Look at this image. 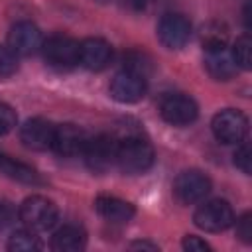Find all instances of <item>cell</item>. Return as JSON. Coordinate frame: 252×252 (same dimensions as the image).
I'll list each match as a JSON object with an SVG mask.
<instances>
[{"label": "cell", "instance_id": "cell-1", "mask_svg": "<svg viewBox=\"0 0 252 252\" xmlns=\"http://www.w3.org/2000/svg\"><path fill=\"white\" fill-rule=\"evenodd\" d=\"M154 163V150L152 146L142 140L138 134H126L116 138V161L114 167H118L124 173L136 175L144 173Z\"/></svg>", "mask_w": 252, "mask_h": 252}, {"label": "cell", "instance_id": "cell-2", "mask_svg": "<svg viewBox=\"0 0 252 252\" xmlns=\"http://www.w3.org/2000/svg\"><path fill=\"white\" fill-rule=\"evenodd\" d=\"M18 217L26 224V228L33 232H43V230H49L57 222L59 211L51 199L43 195H32L20 205Z\"/></svg>", "mask_w": 252, "mask_h": 252}, {"label": "cell", "instance_id": "cell-3", "mask_svg": "<svg viewBox=\"0 0 252 252\" xmlns=\"http://www.w3.org/2000/svg\"><path fill=\"white\" fill-rule=\"evenodd\" d=\"M41 51L45 61L55 67V69H73L75 65H79V41L63 35V33H55L51 37H47L41 43Z\"/></svg>", "mask_w": 252, "mask_h": 252}, {"label": "cell", "instance_id": "cell-4", "mask_svg": "<svg viewBox=\"0 0 252 252\" xmlns=\"http://www.w3.org/2000/svg\"><path fill=\"white\" fill-rule=\"evenodd\" d=\"M195 224L205 232H222L234 222L232 207L224 199H211L199 205L193 215Z\"/></svg>", "mask_w": 252, "mask_h": 252}, {"label": "cell", "instance_id": "cell-5", "mask_svg": "<svg viewBox=\"0 0 252 252\" xmlns=\"http://www.w3.org/2000/svg\"><path fill=\"white\" fill-rule=\"evenodd\" d=\"M211 130H213L215 138L222 144H240L246 138L248 120L242 112L226 108V110H220L213 116Z\"/></svg>", "mask_w": 252, "mask_h": 252}, {"label": "cell", "instance_id": "cell-6", "mask_svg": "<svg viewBox=\"0 0 252 252\" xmlns=\"http://www.w3.org/2000/svg\"><path fill=\"white\" fill-rule=\"evenodd\" d=\"M87 161V165L94 171V173H104L108 169L114 167L116 161V138L114 136H89V142L81 154Z\"/></svg>", "mask_w": 252, "mask_h": 252}, {"label": "cell", "instance_id": "cell-7", "mask_svg": "<svg viewBox=\"0 0 252 252\" xmlns=\"http://www.w3.org/2000/svg\"><path fill=\"white\" fill-rule=\"evenodd\" d=\"M211 191V179L199 169L181 171L173 181V195L183 205L199 203Z\"/></svg>", "mask_w": 252, "mask_h": 252}, {"label": "cell", "instance_id": "cell-8", "mask_svg": "<svg viewBox=\"0 0 252 252\" xmlns=\"http://www.w3.org/2000/svg\"><path fill=\"white\" fill-rule=\"evenodd\" d=\"M159 114L165 122H169L173 126H187V124L195 122V118L199 114V108H197V102L191 96L173 93V94H165L161 98Z\"/></svg>", "mask_w": 252, "mask_h": 252}, {"label": "cell", "instance_id": "cell-9", "mask_svg": "<svg viewBox=\"0 0 252 252\" xmlns=\"http://www.w3.org/2000/svg\"><path fill=\"white\" fill-rule=\"evenodd\" d=\"M146 89H148L146 77L138 75L134 71H128V69H122L110 81V96L118 102H124V104H132V102L142 100L146 94Z\"/></svg>", "mask_w": 252, "mask_h": 252}, {"label": "cell", "instance_id": "cell-10", "mask_svg": "<svg viewBox=\"0 0 252 252\" xmlns=\"http://www.w3.org/2000/svg\"><path fill=\"white\" fill-rule=\"evenodd\" d=\"M191 37V22L181 14H165L158 22V39L167 49H181Z\"/></svg>", "mask_w": 252, "mask_h": 252}, {"label": "cell", "instance_id": "cell-11", "mask_svg": "<svg viewBox=\"0 0 252 252\" xmlns=\"http://www.w3.org/2000/svg\"><path fill=\"white\" fill-rule=\"evenodd\" d=\"M43 39L35 24L32 22H18L10 28L8 33V49L14 55H32L41 47Z\"/></svg>", "mask_w": 252, "mask_h": 252}, {"label": "cell", "instance_id": "cell-12", "mask_svg": "<svg viewBox=\"0 0 252 252\" xmlns=\"http://www.w3.org/2000/svg\"><path fill=\"white\" fill-rule=\"evenodd\" d=\"M87 142H89V136L83 128H79L75 124H61V126H55L51 150H55L59 156L73 158V156L83 154Z\"/></svg>", "mask_w": 252, "mask_h": 252}, {"label": "cell", "instance_id": "cell-13", "mask_svg": "<svg viewBox=\"0 0 252 252\" xmlns=\"http://www.w3.org/2000/svg\"><path fill=\"white\" fill-rule=\"evenodd\" d=\"M53 136H55V124L43 118H32L20 130V140L24 142V146L37 152L51 150Z\"/></svg>", "mask_w": 252, "mask_h": 252}, {"label": "cell", "instance_id": "cell-14", "mask_svg": "<svg viewBox=\"0 0 252 252\" xmlns=\"http://www.w3.org/2000/svg\"><path fill=\"white\" fill-rule=\"evenodd\" d=\"M112 59V47L102 37H87L79 43V63L91 71L108 67Z\"/></svg>", "mask_w": 252, "mask_h": 252}, {"label": "cell", "instance_id": "cell-15", "mask_svg": "<svg viewBox=\"0 0 252 252\" xmlns=\"http://www.w3.org/2000/svg\"><path fill=\"white\" fill-rule=\"evenodd\" d=\"M205 67H207L209 75L219 79V81L230 79L238 69L230 51L226 49V43L205 47Z\"/></svg>", "mask_w": 252, "mask_h": 252}, {"label": "cell", "instance_id": "cell-16", "mask_svg": "<svg viewBox=\"0 0 252 252\" xmlns=\"http://www.w3.org/2000/svg\"><path fill=\"white\" fill-rule=\"evenodd\" d=\"M94 209L108 222H128L134 217V205L132 203L118 199V197H110V195L96 197Z\"/></svg>", "mask_w": 252, "mask_h": 252}, {"label": "cell", "instance_id": "cell-17", "mask_svg": "<svg viewBox=\"0 0 252 252\" xmlns=\"http://www.w3.org/2000/svg\"><path fill=\"white\" fill-rule=\"evenodd\" d=\"M87 244V234L77 224H63L51 236V248L57 252H79Z\"/></svg>", "mask_w": 252, "mask_h": 252}, {"label": "cell", "instance_id": "cell-18", "mask_svg": "<svg viewBox=\"0 0 252 252\" xmlns=\"http://www.w3.org/2000/svg\"><path fill=\"white\" fill-rule=\"evenodd\" d=\"M0 171L6 173L8 177L20 181V183H28V185H39L41 183V177L33 167H30L22 161L10 159L4 154H0Z\"/></svg>", "mask_w": 252, "mask_h": 252}, {"label": "cell", "instance_id": "cell-19", "mask_svg": "<svg viewBox=\"0 0 252 252\" xmlns=\"http://www.w3.org/2000/svg\"><path fill=\"white\" fill-rule=\"evenodd\" d=\"M39 248H41L39 236H35V232L30 228L12 232V236L8 240V250H12V252H33Z\"/></svg>", "mask_w": 252, "mask_h": 252}, {"label": "cell", "instance_id": "cell-20", "mask_svg": "<svg viewBox=\"0 0 252 252\" xmlns=\"http://www.w3.org/2000/svg\"><path fill=\"white\" fill-rule=\"evenodd\" d=\"M230 55H232L236 67L250 69V65H252V41H250V37L248 35L238 37L234 47H232V51H230Z\"/></svg>", "mask_w": 252, "mask_h": 252}, {"label": "cell", "instance_id": "cell-21", "mask_svg": "<svg viewBox=\"0 0 252 252\" xmlns=\"http://www.w3.org/2000/svg\"><path fill=\"white\" fill-rule=\"evenodd\" d=\"M234 165L242 171V173H250L252 171V156H250V146H248V142H240V146L236 148V152H234Z\"/></svg>", "mask_w": 252, "mask_h": 252}, {"label": "cell", "instance_id": "cell-22", "mask_svg": "<svg viewBox=\"0 0 252 252\" xmlns=\"http://www.w3.org/2000/svg\"><path fill=\"white\" fill-rule=\"evenodd\" d=\"M16 126V112L10 104L0 102V136L8 134Z\"/></svg>", "mask_w": 252, "mask_h": 252}, {"label": "cell", "instance_id": "cell-23", "mask_svg": "<svg viewBox=\"0 0 252 252\" xmlns=\"http://www.w3.org/2000/svg\"><path fill=\"white\" fill-rule=\"evenodd\" d=\"M16 67H18V63H16V55H14L8 47L0 45V77L12 75V73L16 71Z\"/></svg>", "mask_w": 252, "mask_h": 252}, {"label": "cell", "instance_id": "cell-24", "mask_svg": "<svg viewBox=\"0 0 252 252\" xmlns=\"http://www.w3.org/2000/svg\"><path fill=\"white\" fill-rule=\"evenodd\" d=\"M236 234L242 242L250 244L252 242V220H250V213H244L238 220H236Z\"/></svg>", "mask_w": 252, "mask_h": 252}, {"label": "cell", "instance_id": "cell-25", "mask_svg": "<svg viewBox=\"0 0 252 252\" xmlns=\"http://www.w3.org/2000/svg\"><path fill=\"white\" fill-rule=\"evenodd\" d=\"M16 220V209L8 201H0V230H6Z\"/></svg>", "mask_w": 252, "mask_h": 252}, {"label": "cell", "instance_id": "cell-26", "mask_svg": "<svg viewBox=\"0 0 252 252\" xmlns=\"http://www.w3.org/2000/svg\"><path fill=\"white\" fill-rule=\"evenodd\" d=\"M183 248L189 250V252H205V250H209V244H207L203 238L189 234V236H185V240H183Z\"/></svg>", "mask_w": 252, "mask_h": 252}, {"label": "cell", "instance_id": "cell-27", "mask_svg": "<svg viewBox=\"0 0 252 252\" xmlns=\"http://www.w3.org/2000/svg\"><path fill=\"white\" fill-rule=\"evenodd\" d=\"M130 248H150V250H158L156 244H150V242H134L130 244Z\"/></svg>", "mask_w": 252, "mask_h": 252}, {"label": "cell", "instance_id": "cell-28", "mask_svg": "<svg viewBox=\"0 0 252 252\" xmlns=\"http://www.w3.org/2000/svg\"><path fill=\"white\" fill-rule=\"evenodd\" d=\"M130 2H132L136 8H146V6H148V4H152L154 0H130Z\"/></svg>", "mask_w": 252, "mask_h": 252}]
</instances>
